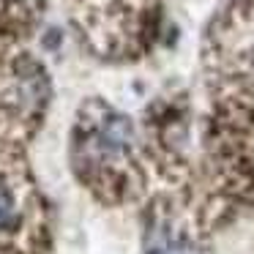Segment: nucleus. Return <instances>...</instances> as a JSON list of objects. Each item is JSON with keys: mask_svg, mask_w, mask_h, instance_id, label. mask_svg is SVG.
<instances>
[{"mask_svg": "<svg viewBox=\"0 0 254 254\" xmlns=\"http://www.w3.org/2000/svg\"><path fill=\"white\" fill-rule=\"evenodd\" d=\"M17 227V205H14V197L3 183H0V232Z\"/></svg>", "mask_w": 254, "mask_h": 254, "instance_id": "1", "label": "nucleus"}]
</instances>
